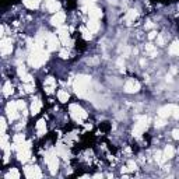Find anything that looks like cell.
<instances>
[{
  "instance_id": "1",
  "label": "cell",
  "mask_w": 179,
  "mask_h": 179,
  "mask_svg": "<svg viewBox=\"0 0 179 179\" xmlns=\"http://www.w3.org/2000/svg\"><path fill=\"white\" fill-rule=\"evenodd\" d=\"M90 87V77L88 76H79L73 83V88L79 97H86Z\"/></svg>"
},
{
  "instance_id": "2",
  "label": "cell",
  "mask_w": 179,
  "mask_h": 179,
  "mask_svg": "<svg viewBox=\"0 0 179 179\" xmlns=\"http://www.w3.org/2000/svg\"><path fill=\"white\" fill-rule=\"evenodd\" d=\"M69 109H70V115H72V118L79 123H83V120H86L87 116H88L87 112L80 107L79 104H72Z\"/></svg>"
},
{
  "instance_id": "3",
  "label": "cell",
  "mask_w": 179,
  "mask_h": 179,
  "mask_svg": "<svg viewBox=\"0 0 179 179\" xmlns=\"http://www.w3.org/2000/svg\"><path fill=\"white\" fill-rule=\"evenodd\" d=\"M45 161L49 166L50 173H56L57 168H59V159H57V153L56 151H49L45 154Z\"/></svg>"
},
{
  "instance_id": "4",
  "label": "cell",
  "mask_w": 179,
  "mask_h": 179,
  "mask_svg": "<svg viewBox=\"0 0 179 179\" xmlns=\"http://www.w3.org/2000/svg\"><path fill=\"white\" fill-rule=\"evenodd\" d=\"M147 127H148V118L147 116H140V118H137V123L134 125L133 134L136 137H140L147 130Z\"/></svg>"
},
{
  "instance_id": "5",
  "label": "cell",
  "mask_w": 179,
  "mask_h": 179,
  "mask_svg": "<svg viewBox=\"0 0 179 179\" xmlns=\"http://www.w3.org/2000/svg\"><path fill=\"white\" fill-rule=\"evenodd\" d=\"M60 39H59V36L53 35V34H48L46 36V45H48V50H56L59 48V45H60Z\"/></svg>"
},
{
  "instance_id": "6",
  "label": "cell",
  "mask_w": 179,
  "mask_h": 179,
  "mask_svg": "<svg viewBox=\"0 0 179 179\" xmlns=\"http://www.w3.org/2000/svg\"><path fill=\"white\" fill-rule=\"evenodd\" d=\"M17 102H8L7 107H6V112H7V116L10 120H15L18 118V112H17Z\"/></svg>"
},
{
  "instance_id": "7",
  "label": "cell",
  "mask_w": 179,
  "mask_h": 179,
  "mask_svg": "<svg viewBox=\"0 0 179 179\" xmlns=\"http://www.w3.org/2000/svg\"><path fill=\"white\" fill-rule=\"evenodd\" d=\"M140 90V83L136 81L134 79H129L126 81V84H125V91L129 94H133V93H137Z\"/></svg>"
},
{
  "instance_id": "8",
  "label": "cell",
  "mask_w": 179,
  "mask_h": 179,
  "mask_svg": "<svg viewBox=\"0 0 179 179\" xmlns=\"http://www.w3.org/2000/svg\"><path fill=\"white\" fill-rule=\"evenodd\" d=\"M0 49H1V55H3V56H6V55H8V53H11V50H13L11 39H8V38H3V39H1V42H0Z\"/></svg>"
},
{
  "instance_id": "9",
  "label": "cell",
  "mask_w": 179,
  "mask_h": 179,
  "mask_svg": "<svg viewBox=\"0 0 179 179\" xmlns=\"http://www.w3.org/2000/svg\"><path fill=\"white\" fill-rule=\"evenodd\" d=\"M65 20H66L65 13H63V11H57L56 14L52 17L50 22H52V25H55V27H62L63 22H65Z\"/></svg>"
},
{
  "instance_id": "10",
  "label": "cell",
  "mask_w": 179,
  "mask_h": 179,
  "mask_svg": "<svg viewBox=\"0 0 179 179\" xmlns=\"http://www.w3.org/2000/svg\"><path fill=\"white\" fill-rule=\"evenodd\" d=\"M43 90H45L46 94H52L56 90V81H55L53 77H48V79L45 80V83H43Z\"/></svg>"
},
{
  "instance_id": "11",
  "label": "cell",
  "mask_w": 179,
  "mask_h": 179,
  "mask_svg": "<svg viewBox=\"0 0 179 179\" xmlns=\"http://www.w3.org/2000/svg\"><path fill=\"white\" fill-rule=\"evenodd\" d=\"M25 176L27 178H42V173L39 171V168L36 166H25Z\"/></svg>"
},
{
  "instance_id": "12",
  "label": "cell",
  "mask_w": 179,
  "mask_h": 179,
  "mask_svg": "<svg viewBox=\"0 0 179 179\" xmlns=\"http://www.w3.org/2000/svg\"><path fill=\"white\" fill-rule=\"evenodd\" d=\"M57 34H59V39H60V42L63 43L65 46H67L69 43H70V38H69V34H67V28L66 27H59V31H57Z\"/></svg>"
},
{
  "instance_id": "13",
  "label": "cell",
  "mask_w": 179,
  "mask_h": 179,
  "mask_svg": "<svg viewBox=\"0 0 179 179\" xmlns=\"http://www.w3.org/2000/svg\"><path fill=\"white\" fill-rule=\"evenodd\" d=\"M173 109H175V105H166V107L161 108L159 111H158V116H161V118H168V116H171L172 112H173Z\"/></svg>"
},
{
  "instance_id": "14",
  "label": "cell",
  "mask_w": 179,
  "mask_h": 179,
  "mask_svg": "<svg viewBox=\"0 0 179 179\" xmlns=\"http://www.w3.org/2000/svg\"><path fill=\"white\" fill-rule=\"evenodd\" d=\"M88 14H90V18L98 20V18H101V15H102V11H101V8L95 7V6H90L88 7Z\"/></svg>"
},
{
  "instance_id": "15",
  "label": "cell",
  "mask_w": 179,
  "mask_h": 179,
  "mask_svg": "<svg viewBox=\"0 0 179 179\" xmlns=\"http://www.w3.org/2000/svg\"><path fill=\"white\" fill-rule=\"evenodd\" d=\"M41 108H42V102H41V100H34L32 101V104H31V114L32 115H36L39 114V111H41Z\"/></svg>"
},
{
  "instance_id": "16",
  "label": "cell",
  "mask_w": 179,
  "mask_h": 179,
  "mask_svg": "<svg viewBox=\"0 0 179 179\" xmlns=\"http://www.w3.org/2000/svg\"><path fill=\"white\" fill-rule=\"evenodd\" d=\"M29 158H31V151H29V148L18 151V159H20L21 162H27Z\"/></svg>"
},
{
  "instance_id": "17",
  "label": "cell",
  "mask_w": 179,
  "mask_h": 179,
  "mask_svg": "<svg viewBox=\"0 0 179 179\" xmlns=\"http://www.w3.org/2000/svg\"><path fill=\"white\" fill-rule=\"evenodd\" d=\"M136 17H137V11H136V10H129V11L126 13L125 21H126V24H132V22H134Z\"/></svg>"
},
{
  "instance_id": "18",
  "label": "cell",
  "mask_w": 179,
  "mask_h": 179,
  "mask_svg": "<svg viewBox=\"0 0 179 179\" xmlns=\"http://www.w3.org/2000/svg\"><path fill=\"white\" fill-rule=\"evenodd\" d=\"M36 132H38L39 136H43V134L46 133V125H45V120H43V119H41V120L36 122Z\"/></svg>"
},
{
  "instance_id": "19",
  "label": "cell",
  "mask_w": 179,
  "mask_h": 179,
  "mask_svg": "<svg viewBox=\"0 0 179 179\" xmlns=\"http://www.w3.org/2000/svg\"><path fill=\"white\" fill-rule=\"evenodd\" d=\"M87 28L90 29L91 32H97L98 29H100V22H98V20H90L88 21V24H87Z\"/></svg>"
},
{
  "instance_id": "20",
  "label": "cell",
  "mask_w": 179,
  "mask_h": 179,
  "mask_svg": "<svg viewBox=\"0 0 179 179\" xmlns=\"http://www.w3.org/2000/svg\"><path fill=\"white\" fill-rule=\"evenodd\" d=\"M56 153H57V155H60V157H63L65 159H67V151H66V147L63 144H57Z\"/></svg>"
},
{
  "instance_id": "21",
  "label": "cell",
  "mask_w": 179,
  "mask_h": 179,
  "mask_svg": "<svg viewBox=\"0 0 179 179\" xmlns=\"http://www.w3.org/2000/svg\"><path fill=\"white\" fill-rule=\"evenodd\" d=\"M173 153H175V150H173V147L172 146H166L164 150V159H169V158L173 157Z\"/></svg>"
},
{
  "instance_id": "22",
  "label": "cell",
  "mask_w": 179,
  "mask_h": 179,
  "mask_svg": "<svg viewBox=\"0 0 179 179\" xmlns=\"http://www.w3.org/2000/svg\"><path fill=\"white\" fill-rule=\"evenodd\" d=\"M24 4L28 8H31V10H35L39 6V1L38 0H24Z\"/></svg>"
},
{
  "instance_id": "23",
  "label": "cell",
  "mask_w": 179,
  "mask_h": 179,
  "mask_svg": "<svg viewBox=\"0 0 179 179\" xmlns=\"http://www.w3.org/2000/svg\"><path fill=\"white\" fill-rule=\"evenodd\" d=\"M169 53L179 55V41H175V42H172V45H169Z\"/></svg>"
},
{
  "instance_id": "24",
  "label": "cell",
  "mask_w": 179,
  "mask_h": 179,
  "mask_svg": "<svg viewBox=\"0 0 179 179\" xmlns=\"http://www.w3.org/2000/svg\"><path fill=\"white\" fill-rule=\"evenodd\" d=\"M46 7H48V10L52 11V13H57V11H59V8H60V4L55 0V1H52L50 4H46Z\"/></svg>"
},
{
  "instance_id": "25",
  "label": "cell",
  "mask_w": 179,
  "mask_h": 179,
  "mask_svg": "<svg viewBox=\"0 0 179 179\" xmlns=\"http://www.w3.org/2000/svg\"><path fill=\"white\" fill-rule=\"evenodd\" d=\"M57 98H59L60 102H67V101H69V94H67V91H65V90H60V91L57 93Z\"/></svg>"
},
{
  "instance_id": "26",
  "label": "cell",
  "mask_w": 179,
  "mask_h": 179,
  "mask_svg": "<svg viewBox=\"0 0 179 179\" xmlns=\"http://www.w3.org/2000/svg\"><path fill=\"white\" fill-rule=\"evenodd\" d=\"M3 94H4L6 97H8V95L13 94V86H11L10 81H7V83L4 84V87H3Z\"/></svg>"
},
{
  "instance_id": "27",
  "label": "cell",
  "mask_w": 179,
  "mask_h": 179,
  "mask_svg": "<svg viewBox=\"0 0 179 179\" xmlns=\"http://www.w3.org/2000/svg\"><path fill=\"white\" fill-rule=\"evenodd\" d=\"M6 178L7 179H18L20 178V172L17 171V169H15V168H11V169H10V171H8V173L7 175H6Z\"/></svg>"
},
{
  "instance_id": "28",
  "label": "cell",
  "mask_w": 179,
  "mask_h": 179,
  "mask_svg": "<svg viewBox=\"0 0 179 179\" xmlns=\"http://www.w3.org/2000/svg\"><path fill=\"white\" fill-rule=\"evenodd\" d=\"M146 50L150 53V56L151 57H154V56H157V49L154 48V45L153 43H147L146 45Z\"/></svg>"
},
{
  "instance_id": "29",
  "label": "cell",
  "mask_w": 179,
  "mask_h": 179,
  "mask_svg": "<svg viewBox=\"0 0 179 179\" xmlns=\"http://www.w3.org/2000/svg\"><path fill=\"white\" fill-rule=\"evenodd\" d=\"M13 141H14V146L22 144L24 141H25V136H24V134H15L14 139H13Z\"/></svg>"
},
{
  "instance_id": "30",
  "label": "cell",
  "mask_w": 179,
  "mask_h": 179,
  "mask_svg": "<svg viewBox=\"0 0 179 179\" xmlns=\"http://www.w3.org/2000/svg\"><path fill=\"white\" fill-rule=\"evenodd\" d=\"M81 34H83V38H84V39H91V38H93V32L88 28H86V27L81 28Z\"/></svg>"
},
{
  "instance_id": "31",
  "label": "cell",
  "mask_w": 179,
  "mask_h": 179,
  "mask_svg": "<svg viewBox=\"0 0 179 179\" xmlns=\"http://www.w3.org/2000/svg\"><path fill=\"white\" fill-rule=\"evenodd\" d=\"M24 90H25L27 93H32V91L35 90V87H34V84H32V83H27V84L24 86Z\"/></svg>"
},
{
  "instance_id": "32",
  "label": "cell",
  "mask_w": 179,
  "mask_h": 179,
  "mask_svg": "<svg viewBox=\"0 0 179 179\" xmlns=\"http://www.w3.org/2000/svg\"><path fill=\"white\" fill-rule=\"evenodd\" d=\"M25 74H27V70H25L24 65H20L18 66V76H20V77H24Z\"/></svg>"
},
{
  "instance_id": "33",
  "label": "cell",
  "mask_w": 179,
  "mask_h": 179,
  "mask_svg": "<svg viewBox=\"0 0 179 179\" xmlns=\"http://www.w3.org/2000/svg\"><path fill=\"white\" fill-rule=\"evenodd\" d=\"M137 169V165L134 161H129V164H127V171H136Z\"/></svg>"
},
{
  "instance_id": "34",
  "label": "cell",
  "mask_w": 179,
  "mask_h": 179,
  "mask_svg": "<svg viewBox=\"0 0 179 179\" xmlns=\"http://www.w3.org/2000/svg\"><path fill=\"white\" fill-rule=\"evenodd\" d=\"M17 107H18V109H21L22 111V114L25 115V104H24V101H17Z\"/></svg>"
},
{
  "instance_id": "35",
  "label": "cell",
  "mask_w": 179,
  "mask_h": 179,
  "mask_svg": "<svg viewBox=\"0 0 179 179\" xmlns=\"http://www.w3.org/2000/svg\"><path fill=\"white\" fill-rule=\"evenodd\" d=\"M155 161H157L158 164H161V162H162V161H164V155H162V154H161V153H155Z\"/></svg>"
},
{
  "instance_id": "36",
  "label": "cell",
  "mask_w": 179,
  "mask_h": 179,
  "mask_svg": "<svg viewBox=\"0 0 179 179\" xmlns=\"http://www.w3.org/2000/svg\"><path fill=\"white\" fill-rule=\"evenodd\" d=\"M164 125H165V118H161V116H159V119L155 120V126L161 127V126H164Z\"/></svg>"
},
{
  "instance_id": "37",
  "label": "cell",
  "mask_w": 179,
  "mask_h": 179,
  "mask_svg": "<svg viewBox=\"0 0 179 179\" xmlns=\"http://www.w3.org/2000/svg\"><path fill=\"white\" fill-rule=\"evenodd\" d=\"M0 125H1V134H6V120H4V118L0 119Z\"/></svg>"
},
{
  "instance_id": "38",
  "label": "cell",
  "mask_w": 179,
  "mask_h": 179,
  "mask_svg": "<svg viewBox=\"0 0 179 179\" xmlns=\"http://www.w3.org/2000/svg\"><path fill=\"white\" fill-rule=\"evenodd\" d=\"M21 80H22V81H25V83H32V76L27 73L24 77H21Z\"/></svg>"
},
{
  "instance_id": "39",
  "label": "cell",
  "mask_w": 179,
  "mask_h": 179,
  "mask_svg": "<svg viewBox=\"0 0 179 179\" xmlns=\"http://www.w3.org/2000/svg\"><path fill=\"white\" fill-rule=\"evenodd\" d=\"M157 43H158V45H164V43H165L164 36L161 35V34H158V35H157Z\"/></svg>"
},
{
  "instance_id": "40",
  "label": "cell",
  "mask_w": 179,
  "mask_h": 179,
  "mask_svg": "<svg viewBox=\"0 0 179 179\" xmlns=\"http://www.w3.org/2000/svg\"><path fill=\"white\" fill-rule=\"evenodd\" d=\"M172 137H173L175 140H179V129H175L172 132Z\"/></svg>"
},
{
  "instance_id": "41",
  "label": "cell",
  "mask_w": 179,
  "mask_h": 179,
  "mask_svg": "<svg viewBox=\"0 0 179 179\" xmlns=\"http://www.w3.org/2000/svg\"><path fill=\"white\" fill-rule=\"evenodd\" d=\"M116 63H118V66H119V69H120V70H123L125 62H123V59H122V57H120V59H118V62H116Z\"/></svg>"
},
{
  "instance_id": "42",
  "label": "cell",
  "mask_w": 179,
  "mask_h": 179,
  "mask_svg": "<svg viewBox=\"0 0 179 179\" xmlns=\"http://www.w3.org/2000/svg\"><path fill=\"white\" fill-rule=\"evenodd\" d=\"M69 56V50L67 49H63L62 52H60V57H63V59H66V57Z\"/></svg>"
},
{
  "instance_id": "43",
  "label": "cell",
  "mask_w": 179,
  "mask_h": 179,
  "mask_svg": "<svg viewBox=\"0 0 179 179\" xmlns=\"http://www.w3.org/2000/svg\"><path fill=\"white\" fill-rule=\"evenodd\" d=\"M172 115H173L175 118H179V107H176V105H175V109H173Z\"/></svg>"
},
{
  "instance_id": "44",
  "label": "cell",
  "mask_w": 179,
  "mask_h": 179,
  "mask_svg": "<svg viewBox=\"0 0 179 179\" xmlns=\"http://www.w3.org/2000/svg\"><path fill=\"white\" fill-rule=\"evenodd\" d=\"M157 35H158V34L155 32V31H151L150 34H148V38H150V39H154V38H155Z\"/></svg>"
},
{
  "instance_id": "45",
  "label": "cell",
  "mask_w": 179,
  "mask_h": 179,
  "mask_svg": "<svg viewBox=\"0 0 179 179\" xmlns=\"http://www.w3.org/2000/svg\"><path fill=\"white\" fill-rule=\"evenodd\" d=\"M95 63H98V57H94L91 60H88V65H95Z\"/></svg>"
},
{
  "instance_id": "46",
  "label": "cell",
  "mask_w": 179,
  "mask_h": 179,
  "mask_svg": "<svg viewBox=\"0 0 179 179\" xmlns=\"http://www.w3.org/2000/svg\"><path fill=\"white\" fill-rule=\"evenodd\" d=\"M132 50H133V49H130V48H127V46H126V48H125V49H123L122 52H123V55H129Z\"/></svg>"
},
{
  "instance_id": "47",
  "label": "cell",
  "mask_w": 179,
  "mask_h": 179,
  "mask_svg": "<svg viewBox=\"0 0 179 179\" xmlns=\"http://www.w3.org/2000/svg\"><path fill=\"white\" fill-rule=\"evenodd\" d=\"M153 27H154V25H153V22H147V24H146V28H153Z\"/></svg>"
},
{
  "instance_id": "48",
  "label": "cell",
  "mask_w": 179,
  "mask_h": 179,
  "mask_svg": "<svg viewBox=\"0 0 179 179\" xmlns=\"http://www.w3.org/2000/svg\"><path fill=\"white\" fill-rule=\"evenodd\" d=\"M140 65H141V66L146 65V60H144V59H141V60H140Z\"/></svg>"
},
{
  "instance_id": "49",
  "label": "cell",
  "mask_w": 179,
  "mask_h": 179,
  "mask_svg": "<svg viewBox=\"0 0 179 179\" xmlns=\"http://www.w3.org/2000/svg\"><path fill=\"white\" fill-rule=\"evenodd\" d=\"M52 1H55V0H46V4H50Z\"/></svg>"
}]
</instances>
